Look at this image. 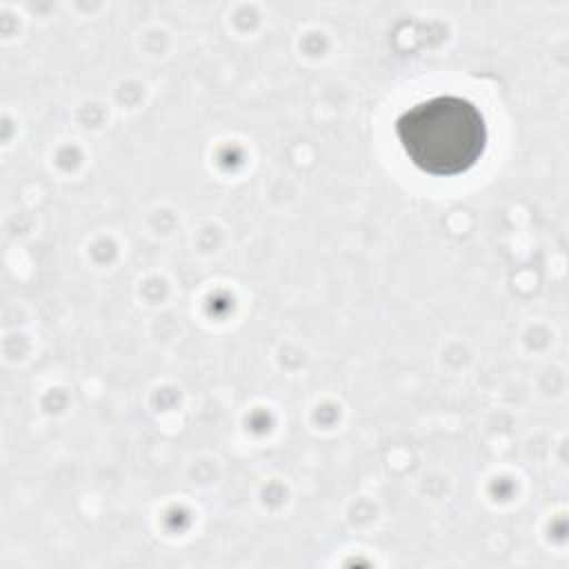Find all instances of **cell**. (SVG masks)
Segmentation results:
<instances>
[{"mask_svg":"<svg viewBox=\"0 0 569 569\" xmlns=\"http://www.w3.org/2000/svg\"><path fill=\"white\" fill-rule=\"evenodd\" d=\"M396 138L409 162L436 178L473 169L487 151L489 129L480 107L462 96H433L396 120Z\"/></svg>","mask_w":569,"mask_h":569,"instance_id":"1","label":"cell"}]
</instances>
